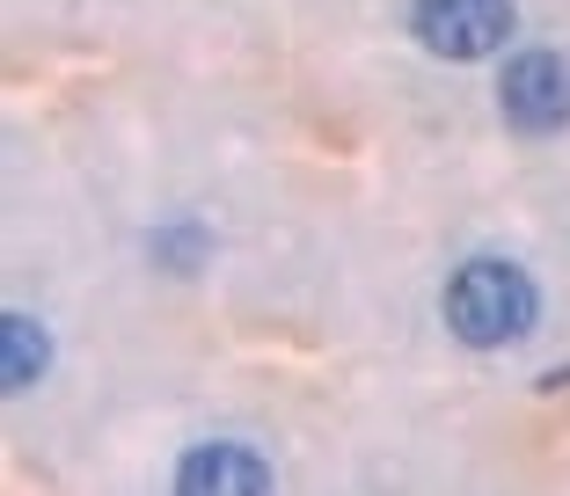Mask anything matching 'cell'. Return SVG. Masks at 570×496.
<instances>
[{"instance_id":"cell-1","label":"cell","mask_w":570,"mask_h":496,"mask_svg":"<svg viewBox=\"0 0 570 496\" xmlns=\"http://www.w3.org/2000/svg\"><path fill=\"white\" fill-rule=\"evenodd\" d=\"M541 315V292L520 264H504V256H475V264L453 270L446 285V329L475 350H498V344H520Z\"/></svg>"},{"instance_id":"cell-2","label":"cell","mask_w":570,"mask_h":496,"mask_svg":"<svg viewBox=\"0 0 570 496\" xmlns=\"http://www.w3.org/2000/svg\"><path fill=\"white\" fill-rule=\"evenodd\" d=\"M410 30L432 59H490L512 37V0H417Z\"/></svg>"},{"instance_id":"cell-3","label":"cell","mask_w":570,"mask_h":496,"mask_svg":"<svg viewBox=\"0 0 570 496\" xmlns=\"http://www.w3.org/2000/svg\"><path fill=\"white\" fill-rule=\"evenodd\" d=\"M504 96V125L512 132H563L570 125V59L563 51H520L498 81Z\"/></svg>"},{"instance_id":"cell-4","label":"cell","mask_w":570,"mask_h":496,"mask_svg":"<svg viewBox=\"0 0 570 496\" xmlns=\"http://www.w3.org/2000/svg\"><path fill=\"white\" fill-rule=\"evenodd\" d=\"M176 482H184L190 496H213V489L227 496V489H271V467L256 460L249 446H190Z\"/></svg>"},{"instance_id":"cell-5","label":"cell","mask_w":570,"mask_h":496,"mask_svg":"<svg viewBox=\"0 0 570 496\" xmlns=\"http://www.w3.org/2000/svg\"><path fill=\"white\" fill-rule=\"evenodd\" d=\"M45 358H51L45 321H30V315H8V321H0V387H8V395H22V387L45 373Z\"/></svg>"},{"instance_id":"cell-6","label":"cell","mask_w":570,"mask_h":496,"mask_svg":"<svg viewBox=\"0 0 570 496\" xmlns=\"http://www.w3.org/2000/svg\"><path fill=\"white\" fill-rule=\"evenodd\" d=\"M154 256H161V264H176V270H190L205 256V227H176V234H161V241H154Z\"/></svg>"}]
</instances>
